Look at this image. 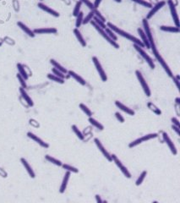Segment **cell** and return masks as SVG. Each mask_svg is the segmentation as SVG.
Wrapping results in <instances>:
<instances>
[{"mask_svg": "<svg viewBox=\"0 0 180 203\" xmlns=\"http://www.w3.org/2000/svg\"><path fill=\"white\" fill-rule=\"evenodd\" d=\"M107 27H108V28H110L114 33H116V34H118L119 36H123V37H124V38H126V39H128V40H129V41H131L134 44H136V45H139L140 47H145L144 44L142 43V42L140 40V39H138L137 37H135V36L131 35V34H129V32H126V31H123L122 29H120L119 27H116L115 25H113V24H112L111 22H108V24H107Z\"/></svg>", "mask_w": 180, "mask_h": 203, "instance_id": "obj_1", "label": "cell"}, {"mask_svg": "<svg viewBox=\"0 0 180 203\" xmlns=\"http://www.w3.org/2000/svg\"><path fill=\"white\" fill-rule=\"evenodd\" d=\"M152 53H153V55L155 56V58H156V59L158 61V63L161 64V66H162V68H163V70H165V72L167 73V75L169 76V77H173V74H172V72L171 69L169 68V66H168V64L167 63V62L163 59V58H162V56L159 53V52L157 51V49L156 48H153L152 49Z\"/></svg>", "mask_w": 180, "mask_h": 203, "instance_id": "obj_2", "label": "cell"}, {"mask_svg": "<svg viewBox=\"0 0 180 203\" xmlns=\"http://www.w3.org/2000/svg\"><path fill=\"white\" fill-rule=\"evenodd\" d=\"M90 23H91V25L93 26V27L97 31V32L99 33L100 35L107 42H108V43L110 45H112L114 48H116V49H118L119 48V45H118V43H116V41H113V39H111L109 36H108V35L106 33V31H105V30H103V29H101V27H99V26H97L93 20H90Z\"/></svg>", "mask_w": 180, "mask_h": 203, "instance_id": "obj_3", "label": "cell"}, {"mask_svg": "<svg viewBox=\"0 0 180 203\" xmlns=\"http://www.w3.org/2000/svg\"><path fill=\"white\" fill-rule=\"evenodd\" d=\"M134 47H135V49L136 50V52L143 58V59H144L145 61L146 62V63L149 65V67H150L151 69L154 70V69H155V63H154L153 62V59L150 57V55H149L148 53H146V52L145 51L144 49H143L142 47H140L139 45L134 44Z\"/></svg>", "mask_w": 180, "mask_h": 203, "instance_id": "obj_4", "label": "cell"}, {"mask_svg": "<svg viewBox=\"0 0 180 203\" xmlns=\"http://www.w3.org/2000/svg\"><path fill=\"white\" fill-rule=\"evenodd\" d=\"M142 25H143V27H144V32L149 43H150V45H151V48L153 49V48H156V44H155V42H154V38L153 36H152V31H151V28H150V26H149V22H148V20H146L145 18L142 20Z\"/></svg>", "mask_w": 180, "mask_h": 203, "instance_id": "obj_5", "label": "cell"}, {"mask_svg": "<svg viewBox=\"0 0 180 203\" xmlns=\"http://www.w3.org/2000/svg\"><path fill=\"white\" fill-rule=\"evenodd\" d=\"M135 75H136V77H137V79H138V81L140 82V84L141 87H142L143 91H144L145 94L146 95V97H151V95H152L151 89H150V87H149V86H148L147 82L145 81V80L143 75L140 73V71L138 70H135Z\"/></svg>", "mask_w": 180, "mask_h": 203, "instance_id": "obj_6", "label": "cell"}, {"mask_svg": "<svg viewBox=\"0 0 180 203\" xmlns=\"http://www.w3.org/2000/svg\"><path fill=\"white\" fill-rule=\"evenodd\" d=\"M157 136H158V134H156V133H152V134L145 135L140 137V138H138V139H136L135 141H131V142L129 144V148H133V147H135L136 146L141 144L142 142L150 141V140H152V139L156 138Z\"/></svg>", "mask_w": 180, "mask_h": 203, "instance_id": "obj_7", "label": "cell"}, {"mask_svg": "<svg viewBox=\"0 0 180 203\" xmlns=\"http://www.w3.org/2000/svg\"><path fill=\"white\" fill-rule=\"evenodd\" d=\"M92 62H93L95 67H96V69H97V70L98 74H99V76L100 78H101V80L103 82H106V81L108 80V75H106V72L104 70V69L102 68L101 63H100L99 59H98L97 57L94 56V57H92Z\"/></svg>", "mask_w": 180, "mask_h": 203, "instance_id": "obj_8", "label": "cell"}, {"mask_svg": "<svg viewBox=\"0 0 180 203\" xmlns=\"http://www.w3.org/2000/svg\"><path fill=\"white\" fill-rule=\"evenodd\" d=\"M111 157H112L113 161V162L115 163V164L117 165V168H119L120 171L122 172V174L126 177L127 179H130V178H131V174L129 173V171L128 170V168L123 164V163H122L119 159L117 158V156H116L115 154H113V155H111Z\"/></svg>", "mask_w": 180, "mask_h": 203, "instance_id": "obj_9", "label": "cell"}, {"mask_svg": "<svg viewBox=\"0 0 180 203\" xmlns=\"http://www.w3.org/2000/svg\"><path fill=\"white\" fill-rule=\"evenodd\" d=\"M166 2L165 1H160V2H157L154 6H152V8H151V10L149 11V13L146 15V17H145V19L146 20H150V19H152V18L153 17V15H155L156 14V12L158 11V10H160V9H162V7H164L165 5H166Z\"/></svg>", "mask_w": 180, "mask_h": 203, "instance_id": "obj_10", "label": "cell"}, {"mask_svg": "<svg viewBox=\"0 0 180 203\" xmlns=\"http://www.w3.org/2000/svg\"><path fill=\"white\" fill-rule=\"evenodd\" d=\"M94 142L96 144V146H97V148L99 149V151L101 152V154L104 156V158L108 160V162H113V159H112V157H111V154L108 152V151L106 150V148L103 146V145L101 144V142L99 141V139L97 138H95L94 139Z\"/></svg>", "mask_w": 180, "mask_h": 203, "instance_id": "obj_11", "label": "cell"}, {"mask_svg": "<svg viewBox=\"0 0 180 203\" xmlns=\"http://www.w3.org/2000/svg\"><path fill=\"white\" fill-rule=\"evenodd\" d=\"M162 138H163L164 142L167 145V146H168V148L170 149L173 155H177V154H178V150H177L175 145L173 144V142H172L171 139H170L169 135L166 132H163L162 133Z\"/></svg>", "mask_w": 180, "mask_h": 203, "instance_id": "obj_12", "label": "cell"}, {"mask_svg": "<svg viewBox=\"0 0 180 203\" xmlns=\"http://www.w3.org/2000/svg\"><path fill=\"white\" fill-rule=\"evenodd\" d=\"M167 4L169 6V9H170V12H171L172 17V20H173L176 27H179V15H178V12H177L176 7L169 0H167Z\"/></svg>", "mask_w": 180, "mask_h": 203, "instance_id": "obj_13", "label": "cell"}, {"mask_svg": "<svg viewBox=\"0 0 180 203\" xmlns=\"http://www.w3.org/2000/svg\"><path fill=\"white\" fill-rule=\"evenodd\" d=\"M27 136H28L30 139H31V140H33L35 142H36L38 145H40L42 147H43V148H48V147H49V145H48L47 142H45L43 140H42L41 138H39L37 135H36L35 134H33L32 132L27 133Z\"/></svg>", "mask_w": 180, "mask_h": 203, "instance_id": "obj_14", "label": "cell"}, {"mask_svg": "<svg viewBox=\"0 0 180 203\" xmlns=\"http://www.w3.org/2000/svg\"><path fill=\"white\" fill-rule=\"evenodd\" d=\"M37 7H38L39 9H42V10H43V11L47 12V14H49V15H51L54 16V17H59V15H60L58 12H57V11H56V10H54V9H51L50 7L47 6V5H45V4H44V3H38Z\"/></svg>", "mask_w": 180, "mask_h": 203, "instance_id": "obj_15", "label": "cell"}, {"mask_svg": "<svg viewBox=\"0 0 180 203\" xmlns=\"http://www.w3.org/2000/svg\"><path fill=\"white\" fill-rule=\"evenodd\" d=\"M35 34H56L58 30L54 27H48V28H38L33 31Z\"/></svg>", "mask_w": 180, "mask_h": 203, "instance_id": "obj_16", "label": "cell"}, {"mask_svg": "<svg viewBox=\"0 0 180 203\" xmlns=\"http://www.w3.org/2000/svg\"><path fill=\"white\" fill-rule=\"evenodd\" d=\"M20 162H21L22 165L24 166L25 169L26 170V172L28 173L29 176L31 177V178H32V179H34V178L36 177L35 172H34V170L32 169L31 166L29 164V163L26 161V159H25L24 158H20Z\"/></svg>", "mask_w": 180, "mask_h": 203, "instance_id": "obj_17", "label": "cell"}, {"mask_svg": "<svg viewBox=\"0 0 180 203\" xmlns=\"http://www.w3.org/2000/svg\"><path fill=\"white\" fill-rule=\"evenodd\" d=\"M69 178H70V172L67 171L64 174L63 179V181H62V184H61V186L59 188V193L63 194L65 192L66 189H67V186H68V183H69Z\"/></svg>", "mask_w": 180, "mask_h": 203, "instance_id": "obj_18", "label": "cell"}, {"mask_svg": "<svg viewBox=\"0 0 180 203\" xmlns=\"http://www.w3.org/2000/svg\"><path fill=\"white\" fill-rule=\"evenodd\" d=\"M115 105H116V107H118L120 110H122L123 112L126 113L127 114L131 115V116L135 115V113L133 109L129 108V107L125 106V105H124V104H123L122 103H120L119 101H115Z\"/></svg>", "mask_w": 180, "mask_h": 203, "instance_id": "obj_19", "label": "cell"}, {"mask_svg": "<svg viewBox=\"0 0 180 203\" xmlns=\"http://www.w3.org/2000/svg\"><path fill=\"white\" fill-rule=\"evenodd\" d=\"M19 93H20V95H21V97H22V98L25 100V102L27 103V105L29 107H33L34 106V103H33V101H32V99L30 97V96L27 94V92L26 91V90L24 88H22V87H20L19 88Z\"/></svg>", "mask_w": 180, "mask_h": 203, "instance_id": "obj_20", "label": "cell"}, {"mask_svg": "<svg viewBox=\"0 0 180 203\" xmlns=\"http://www.w3.org/2000/svg\"><path fill=\"white\" fill-rule=\"evenodd\" d=\"M68 74H69V75L70 77H72L73 79L75 80L79 84H81V86H85V85H86V81L83 79L81 75H79L78 74H76L74 71L69 70L68 71Z\"/></svg>", "mask_w": 180, "mask_h": 203, "instance_id": "obj_21", "label": "cell"}, {"mask_svg": "<svg viewBox=\"0 0 180 203\" xmlns=\"http://www.w3.org/2000/svg\"><path fill=\"white\" fill-rule=\"evenodd\" d=\"M137 31H138L139 35H140V38H141V42H142V43L144 44L145 47H146V48H148V49H149V48H151L150 43H149V41H148V39H147V37H146V36H145V34L143 29H141V28H138V29H137Z\"/></svg>", "mask_w": 180, "mask_h": 203, "instance_id": "obj_22", "label": "cell"}, {"mask_svg": "<svg viewBox=\"0 0 180 203\" xmlns=\"http://www.w3.org/2000/svg\"><path fill=\"white\" fill-rule=\"evenodd\" d=\"M17 26H18L26 34H27V35L29 36L30 37H34L35 35H36V34L33 32V31H31V30L28 27H26L24 23H22V22H20V21H18V22H17Z\"/></svg>", "mask_w": 180, "mask_h": 203, "instance_id": "obj_23", "label": "cell"}, {"mask_svg": "<svg viewBox=\"0 0 180 203\" xmlns=\"http://www.w3.org/2000/svg\"><path fill=\"white\" fill-rule=\"evenodd\" d=\"M74 34L75 36H76V38H77V40L79 41L80 44H81L83 47H86V42H85V40L84 39L83 36L81 35V31H79V29H78V28L74 29Z\"/></svg>", "mask_w": 180, "mask_h": 203, "instance_id": "obj_24", "label": "cell"}, {"mask_svg": "<svg viewBox=\"0 0 180 203\" xmlns=\"http://www.w3.org/2000/svg\"><path fill=\"white\" fill-rule=\"evenodd\" d=\"M160 30L166 32H172V33H179V27H167V26H161Z\"/></svg>", "mask_w": 180, "mask_h": 203, "instance_id": "obj_25", "label": "cell"}, {"mask_svg": "<svg viewBox=\"0 0 180 203\" xmlns=\"http://www.w3.org/2000/svg\"><path fill=\"white\" fill-rule=\"evenodd\" d=\"M17 70H18L19 71V74L24 78V79L26 80H28V74H27L26 70V68H25V66L23 65V64H21V63H17Z\"/></svg>", "mask_w": 180, "mask_h": 203, "instance_id": "obj_26", "label": "cell"}, {"mask_svg": "<svg viewBox=\"0 0 180 203\" xmlns=\"http://www.w3.org/2000/svg\"><path fill=\"white\" fill-rule=\"evenodd\" d=\"M50 63H51V64L54 66V68H56L57 70H58L59 71H61V72H63V74H66V73H68V70H66V68H64L63 65H61L58 62V61H56L55 59H50Z\"/></svg>", "mask_w": 180, "mask_h": 203, "instance_id": "obj_27", "label": "cell"}, {"mask_svg": "<svg viewBox=\"0 0 180 203\" xmlns=\"http://www.w3.org/2000/svg\"><path fill=\"white\" fill-rule=\"evenodd\" d=\"M88 121H89V123H90L92 126L96 127L97 129H98L100 130H104V126L101 124V123H99L97 120H96L95 119H93L92 117H89Z\"/></svg>", "mask_w": 180, "mask_h": 203, "instance_id": "obj_28", "label": "cell"}, {"mask_svg": "<svg viewBox=\"0 0 180 203\" xmlns=\"http://www.w3.org/2000/svg\"><path fill=\"white\" fill-rule=\"evenodd\" d=\"M45 159L47 160V161H48L49 163H53V164L56 165V166H58V167H61V166H62V164H63V163H62V162H61L60 160H58V159L54 158V157L49 156V155H46Z\"/></svg>", "mask_w": 180, "mask_h": 203, "instance_id": "obj_29", "label": "cell"}, {"mask_svg": "<svg viewBox=\"0 0 180 203\" xmlns=\"http://www.w3.org/2000/svg\"><path fill=\"white\" fill-rule=\"evenodd\" d=\"M147 107H148V108H149L151 111H152L154 114H156V115L162 114V111L160 110V108H158L153 103H151V102H149V103H147Z\"/></svg>", "mask_w": 180, "mask_h": 203, "instance_id": "obj_30", "label": "cell"}, {"mask_svg": "<svg viewBox=\"0 0 180 203\" xmlns=\"http://www.w3.org/2000/svg\"><path fill=\"white\" fill-rule=\"evenodd\" d=\"M47 79H49L52 81H55V82H57L58 84H63L64 83V79L59 78V77H58L57 75H55L54 74H47Z\"/></svg>", "mask_w": 180, "mask_h": 203, "instance_id": "obj_31", "label": "cell"}, {"mask_svg": "<svg viewBox=\"0 0 180 203\" xmlns=\"http://www.w3.org/2000/svg\"><path fill=\"white\" fill-rule=\"evenodd\" d=\"M71 129H72L74 133L77 135V137H78L81 141H84V140H85V135L82 134V132L79 130V128H78L75 124H74V125L71 126Z\"/></svg>", "mask_w": 180, "mask_h": 203, "instance_id": "obj_32", "label": "cell"}, {"mask_svg": "<svg viewBox=\"0 0 180 203\" xmlns=\"http://www.w3.org/2000/svg\"><path fill=\"white\" fill-rule=\"evenodd\" d=\"M146 175H147V171H146V170H144V171L140 174V175L139 176V178L137 179V180H136V182H135V185L137 186H140V185L143 183V181L145 180Z\"/></svg>", "mask_w": 180, "mask_h": 203, "instance_id": "obj_33", "label": "cell"}, {"mask_svg": "<svg viewBox=\"0 0 180 203\" xmlns=\"http://www.w3.org/2000/svg\"><path fill=\"white\" fill-rule=\"evenodd\" d=\"M62 168H63V169H65L66 171H69V172H70V173H74V174H77V173H79V169L76 168H74V167H73V166H70V165H69V164H62V166H61Z\"/></svg>", "mask_w": 180, "mask_h": 203, "instance_id": "obj_34", "label": "cell"}, {"mask_svg": "<svg viewBox=\"0 0 180 203\" xmlns=\"http://www.w3.org/2000/svg\"><path fill=\"white\" fill-rule=\"evenodd\" d=\"M83 19H84V13L81 11V12L79 13V15L76 16V21H75V27H76V28L79 29V27L82 25Z\"/></svg>", "mask_w": 180, "mask_h": 203, "instance_id": "obj_35", "label": "cell"}, {"mask_svg": "<svg viewBox=\"0 0 180 203\" xmlns=\"http://www.w3.org/2000/svg\"><path fill=\"white\" fill-rule=\"evenodd\" d=\"M132 2H135L136 3L140 4V5H142L144 7H146V8H152V4L149 2H147L146 0H131Z\"/></svg>", "mask_w": 180, "mask_h": 203, "instance_id": "obj_36", "label": "cell"}, {"mask_svg": "<svg viewBox=\"0 0 180 203\" xmlns=\"http://www.w3.org/2000/svg\"><path fill=\"white\" fill-rule=\"evenodd\" d=\"M81 5H82V3L81 1H77L76 3H75V6H74V11H73V15L74 17H76L79 13L81 12Z\"/></svg>", "mask_w": 180, "mask_h": 203, "instance_id": "obj_37", "label": "cell"}, {"mask_svg": "<svg viewBox=\"0 0 180 203\" xmlns=\"http://www.w3.org/2000/svg\"><path fill=\"white\" fill-rule=\"evenodd\" d=\"M80 108L85 114V115H87L88 117H92V112L90 111V108L86 105H85L84 103H81L80 104Z\"/></svg>", "mask_w": 180, "mask_h": 203, "instance_id": "obj_38", "label": "cell"}, {"mask_svg": "<svg viewBox=\"0 0 180 203\" xmlns=\"http://www.w3.org/2000/svg\"><path fill=\"white\" fill-rule=\"evenodd\" d=\"M93 17H94V12H93V10H91L90 13H89V14H88L83 19V22H82V24L85 25V24L89 23L90 20H92Z\"/></svg>", "mask_w": 180, "mask_h": 203, "instance_id": "obj_39", "label": "cell"}, {"mask_svg": "<svg viewBox=\"0 0 180 203\" xmlns=\"http://www.w3.org/2000/svg\"><path fill=\"white\" fill-rule=\"evenodd\" d=\"M105 31H106V33L108 34V36L111 38V39H113V41H117V36L115 34H114V32L110 29V28H108V27H107L106 29H105Z\"/></svg>", "mask_w": 180, "mask_h": 203, "instance_id": "obj_40", "label": "cell"}, {"mask_svg": "<svg viewBox=\"0 0 180 203\" xmlns=\"http://www.w3.org/2000/svg\"><path fill=\"white\" fill-rule=\"evenodd\" d=\"M16 77H17V79H18L19 82V84H20V86H21V87L24 89H26L27 87V84H26V80L24 79L19 74H17L16 75Z\"/></svg>", "mask_w": 180, "mask_h": 203, "instance_id": "obj_41", "label": "cell"}, {"mask_svg": "<svg viewBox=\"0 0 180 203\" xmlns=\"http://www.w3.org/2000/svg\"><path fill=\"white\" fill-rule=\"evenodd\" d=\"M93 21L97 25V26H99L101 29H103V30H105L106 28H107V26H106V24L104 23V22H102L101 20H99L98 18H97L96 16H94L93 17Z\"/></svg>", "mask_w": 180, "mask_h": 203, "instance_id": "obj_42", "label": "cell"}, {"mask_svg": "<svg viewBox=\"0 0 180 203\" xmlns=\"http://www.w3.org/2000/svg\"><path fill=\"white\" fill-rule=\"evenodd\" d=\"M52 71H53L54 75H57L58 77L62 78V79H65V74H63V72H61V71H59L58 70H57V69L54 68V67L52 69Z\"/></svg>", "mask_w": 180, "mask_h": 203, "instance_id": "obj_43", "label": "cell"}, {"mask_svg": "<svg viewBox=\"0 0 180 203\" xmlns=\"http://www.w3.org/2000/svg\"><path fill=\"white\" fill-rule=\"evenodd\" d=\"M93 12H94V16H96L97 18H98V19H99V20H101L102 22H104V23H105V21H106V19L103 17L101 15V13H100L99 11L97 10V9H93Z\"/></svg>", "mask_w": 180, "mask_h": 203, "instance_id": "obj_44", "label": "cell"}, {"mask_svg": "<svg viewBox=\"0 0 180 203\" xmlns=\"http://www.w3.org/2000/svg\"><path fill=\"white\" fill-rule=\"evenodd\" d=\"M172 80H173V82L175 83V85H176V87H177V89L179 91L180 90V77L179 75H178L177 76H174L173 75V77H172Z\"/></svg>", "mask_w": 180, "mask_h": 203, "instance_id": "obj_45", "label": "cell"}, {"mask_svg": "<svg viewBox=\"0 0 180 203\" xmlns=\"http://www.w3.org/2000/svg\"><path fill=\"white\" fill-rule=\"evenodd\" d=\"M79 1H81L82 3H85V6L88 7V8L90 9H91V10L94 9V5H93V3L90 2V0H79Z\"/></svg>", "mask_w": 180, "mask_h": 203, "instance_id": "obj_46", "label": "cell"}, {"mask_svg": "<svg viewBox=\"0 0 180 203\" xmlns=\"http://www.w3.org/2000/svg\"><path fill=\"white\" fill-rule=\"evenodd\" d=\"M115 117H116V119H117L120 123H124V118L122 116V114H121L119 112L115 113Z\"/></svg>", "mask_w": 180, "mask_h": 203, "instance_id": "obj_47", "label": "cell"}, {"mask_svg": "<svg viewBox=\"0 0 180 203\" xmlns=\"http://www.w3.org/2000/svg\"><path fill=\"white\" fill-rule=\"evenodd\" d=\"M171 121L172 123V124H174V125H176V126H178V127H180V123L178 119H176V118H172Z\"/></svg>", "mask_w": 180, "mask_h": 203, "instance_id": "obj_48", "label": "cell"}, {"mask_svg": "<svg viewBox=\"0 0 180 203\" xmlns=\"http://www.w3.org/2000/svg\"><path fill=\"white\" fill-rule=\"evenodd\" d=\"M0 176L3 177V178H6V177L8 176L7 172H6L3 168H0Z\"/></svg>", "mask_w": 180, "mask_h": 203, "instance_id": "obj_49", "label": "cell"}, {"mask_svg": "<svg viewBox=\"0 0 180 203\" xmlns=\"http://www.w3.org/2000/svg\"><path fill=\"white\" fill-rule=\"evenodd\" d=\"M180 127H178V126H176V125H174V124H172V129L175 131V132L177 133V135H180Z\"/></svg>", "mask_w": 180, "mask_h": 203, "instance_id": "obj_50", "label": "cell"}, {"mask_svg": "<svg viewBox=\"0 0 180 203\" xmlns=\"http://www.w3.org/2000/svg\"><path fill=\"white\" fill-rule=\"evenodd\" d=\"M102 0H95V2L93 3V5H94V9H97L99 7V5L101 4Z\"/></svg>", "mask_w": 180, "mask_h": 203, "instance_id": "obj_51", "label": "cell"}, {"mask_svg": "<svg viewBox=\"0 0 180 203\" xmlns=\"http://www.w3.org/2000/svg\"><path fill=\"white\" fill-rule=\"evenodd\" d=\"M30 124H31V125L36 126V127H38V126H39V124L36 123V120H34V119H31V120H30Z\"/></svg>", "mask_w": 180, "mask_h": 203, "instance_id": "obj_52", "label": "cell"}, {"mask_svg": "<svg viewBox=\"0 0 180 203\" xmlns=\"http://www.w3.org/2000/svg\"><path fill=\"white\" fill-rule=\"evenodd\" d=\"M96 200H97V202H98V203L103 202V201L101 199V196H100L99 195H96Z\"/></svg>", "mask_w": 180, "mask_h": 203, "instance_id": "obj_53", "label": "cell"}, {"mask_svg": "<svg viewBox=\"0 0 180 203\" xmlns=\"http://www.w3.org/2000/svg\"><path fill=\"white\" fill-rule=\"evenodd\" d=\"M170 2H171L175 6V7H177L178 5H179V0H169Z\"/></svg>", "mask_w": 180, "mask_h": 203, "instance_id": "obj_54", "label": "cell"}, {"mask_svg": "<svg viewBox=\"0 0 180 203\" xmlns=\"http://www.w3.org/2000/svg\"><path fill=\"white\" fill-rule=\"evenodd\" d=\"M175 103H176V104H177L178 106H179L180 105V98L179 97H177V98L175 99Z\"/></svg>", "mask_w": 180, "mask_h": 203, "instance_id": "obj_55", "label": "cell"}, {"mask_svg": "<svg viewBox=\"0 0 180 203\" xmlns=\"http://www.w3.org/2000/svg\"><path fill=\"white\" fill-rule=\"evenodd\" d=\"M113 1H115V2H117V3H121V2H122V0H113Z\"/></svg>", "mask_w": 180, "mask_h": 203, "instance_id": "obj_56", "label": "cell"}, {"mask_svg": "<svg viewBox=\"0 0 180 203\" xmlns=\"http://www.w3.org/2000/svg\"><path fill=\"white\" fill-rule=\"evenodd\" d=\"M1 46H2V43H0V47H1Z\"/></svg>", "mask_w": 180, "mask_h": 203, "instance_id": "obj_57", "label": "cell"}, {"mask_svg": "<svg viewBox=\"0 0 180 203\" xmlns=\"http://www.w3.org/2000/svg\"><path fill=\"white\" fill-rule=\"evenodd\" d=\"M40 1H42V0H40Z\"/></svg>", "mask_w": 180, "mask_h": 203, "instance_id": "obj_58", "label": "cell"}]
</instances>
